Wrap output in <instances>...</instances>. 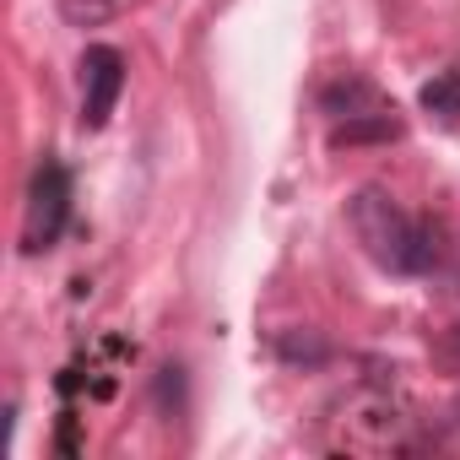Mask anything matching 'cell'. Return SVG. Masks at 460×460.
<instances>
[{
	"instance_id": "obj_1",
	"label": "cell",
	"mask_w": 460,
	"mask_h": 460,
	"mask_svg": "<svg viewBox=\"0 0 460 460\" xmlns=\"http://www.w3.org/2000/svg\"><path fill=\"white\" fill-rule=\"evenodd\" d=\"M347 222H352V234L358 244L368 250V261H379L385 271H401V277H422L438 266V239H433V227L406 217L401 200L385 190V184H363L352 190L347 200Z\"/></svg>"
},
{
	"instance_id": "obj_2",
	"label": "cell",
	"mask_w": 460,
	"mask_h": 460,
	"mask_svg": "<svg viewBox=\"0 0 460 460\" xmlns=\"http://www.w3.org/2000/svg\"><path fill=\"white\" fill-rule=\"evenodd\" d=\"M411 444H417V422L379 385L358 390L341 406V417H331V449H347V455H395V449H411Z\"/></svg>"
},
{
	"instance_id": "obj_3",
	"label": "cell",
	"mask_w": 460,
	"mask_h": 460,
	"mask_svg": "<svg viewBox=\"0 0 460 460\" xmlns=\"http://www.w3.org/2000/svg\"><path fill=\"white\" fill-rule=\"evenodd\" d=\"M66 222H71V173L66 163L44 157L33 184H28V217H22V255H44L60 244L66 234Z\"/></svg>"
},
{
	"instance_id": "obj_4",
	"label": "cell",
	"mask_w": 460,
	"mask_h": 460,
	"mask_svg": "<svg viewBox=\"0 0 460 460\" xmlns=\"http://www.w3.org/2000/svg\"><path fill=\"white\" fill-rule=\"evenodd\" d=\"M125 93V55L109 49V44H93L82 55V125L87 130H103L114 103Z\"/></svg>"
},
{
	"instance_id": "obj_5",
	"label": "cell",
	"mask_w": 460,
	"mask_h": 460,
	"mask_svg": "<svg viewBox=\"0 0 460 460\" xmlns=\"http://www.w3.org/2000/svg\"><path fill=\"white\" fill-rule=\"evenodd\" d=\"M401 114L395 109H368V114H352L331 130L336 146H385V141H401Z\"/></svg>"
},
{
	"instance_id": "obj_6",
	"label": "cell",
	"mask_w": 460,
	"mask_h": 460,
	"mask_svg": "<svg viewBox=\"0 0 460 460\" xmlns=\"http://www.w3.org/2000/svg\"><path fill=\"white\" fill-rule=\"evenodd\" d=\"M277 358L288 368H325L331 363V341L320 331H309V325H293V331L277 336Z\"/></svg>"
},
{
	"instance_id": "obj_7",
	"label": "cell",
	"mask_w": 460,
	"mask_h": 460,
	"mask_svg": "<svg viewBox=\"0 0 460 460\" xmlns=\"http://www.w3.org/2000/svg\"><path fill=\"white\" fill-rule=\"evenodd\" d=\"M368 109H385L379 103V93H374V82H363V76H341L336 87H325V114H368Z\"/></svg>"
},
{
	"instance_id": "obj_8",
	"label": "cell",
	"mask_w": 460,
	"mask_h": 460,
	"mask_svg": "<svg viewBox=\"0 0 460 460\" xmlns=\"http://www.w3.org/2000/svg\"><path fill=\"white\" fill-rule=\"evenodd\" d=\"M60 6V22L66 28H109L114 17H119V0H55Z\"/></svg>"
},
{
	"instance_id": "obj_9",
	"label": "cell",
	"mask_w": 460,
	"mask_h": 460,
	"mask_svg": "<svg viewBox=\"0 0 460 460\" xmlns=\"http://www.w3.org/2000/svg\"><path fill=\"white\" fill-rule=\"evenodd\" d=\"M422 109L433 119H460V71H438L428 87H422Z\"/></svg>"
},
{
	"instance_id": "obj_10",
	"label": "cell",
	"mask_w": 460,
	"mask_h": 460,
	"mask_svg": "<svg viewBox=\"0 0 460 460\" xmlns=\"http://www.w3.org/2000/svg\"><path fill=\"white\" fill-rule=\"evenodd\" d=\"M449 341H455V352H460V325H455V336H449Z\"/></svg>"
}]
</instances>
